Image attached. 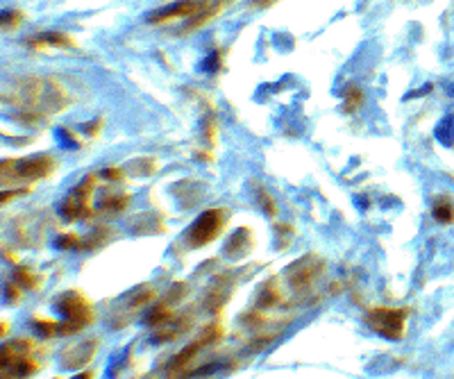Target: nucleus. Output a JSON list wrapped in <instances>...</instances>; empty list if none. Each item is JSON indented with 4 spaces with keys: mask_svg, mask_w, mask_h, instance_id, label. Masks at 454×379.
I'll list each match as a JSON object with an SVG mask.
<instances>
[{
    "mask_svg": "<svg viewBox=\"0 0 454 379\" xmlns=\"http://www.w3.org/2000/svg\"><path fill=\"white\" fill-rule=\"evenodd\" d=\"M18 105L25 109H41V112H57L64 105V91L59 89L53 79H39L30 77L16 89Z\"/></svg>",
    "mask_w": 454,
    "mask_h": 379,
    "instance_id": "obj_1",
    "label": "nucleus"
},
{
    "mask_svg": "<svg viewBox=\"0 0 454 379\" xmlns=\"http://www.w3.org/2000/svg\"><path fill=\"white\" fill-rule=\"evenodd\" d=\"M57 311L62 316L59 334H77L93 321V309L86 297L77 291H68L57 300Z\"/></svg>",
    "mask_w": 454,
    "mask_h": 379,
    "instance_id": "obj_2",
    "label": "nucleus"
},
{
    "mask_svg": "<svg viewBox=\"0 0 454 379\" xmlns=\"http://www.w3.org/2000/svg\"><path fill=\"white\" fill-rule=\"evenodd\" d=\"M34 345L27 338H18L3 347V379H25L37 373L39 364L34 361Z\"/></svg>",
    "mask_w": 454,
    "mask_h": 379,
    "instance_id": "obj_3",
    "label": "nucleus"
},
{
    "mask_svg": "<svg viewBox=\"0 0 454 379\" xmlns=\"http://www.w3.org/2000/svg\"><path fill=\"white\" fill-rule=\"evenodd\" d=\"M407 309H391V307H375L368 311V325L372 332H377L384 338L400 341L404 336V325H407Z\"/></svg>",
    "mask_w": 454,
    "mask_h": 379,
    "instance_id": "obj_4",
    "label": "nucleus"
},
{
    "mask_svg": "<svg viewBox=\"0 0 454 379\" xmlns=\"http://www.w3.org/2000/svg\"><path fill=\"white\" fill-rule=\"evenodd\" d=\"M225 225V212L223 209H209V212L200 214L195 218V223L186 232V241L191 248H202L207 243H212L216 236L221 234V229Z\"/></svg>",
    "mask_w": 454,
    "mask_h": 379,
    "instance_id": "obj_5",
    "label": "nucleus"
},
{
    "mask_svg": "<svg viewBox=\"0 0 454 379\" xmlns=\"http://www.w3.org/2000/svg\"><path fill=\"white\" fill-rule=\"evenodd\" d=\"M221 327L219 325H212V327H207L205 332L195 338L193 343H189L184 347L182 352H177L175 356H173V361H171V366H169V373H171V377L169 379H180V373H184L186 371V366H189L195 356H198V352L202 350V347H207V345H212V343H216L221 338Z\"/></svg>",
    "mask_w": 454,
    "mask_h": 379,
    "instance_id": "obj_6",
    "label": "nucleus"
},
{
    "mask_svg": "<svg viewBox=\"0 0 454 379\" xmlns=\"http://www.w3.org/2000/svg\"><path fill=\"white\" fill-rule=\"evenodd\" d=\"M3 168H9L12 171V177L16 179H39L51 175V171L55 168V162L48 155H37L30 159H16V162H5Z\"/></svg>",
    "mask_w": 454,
    "mask_h": 379,
    "instance_id": "obj_7",
    "label": "nucleus"
},
{
    "mask_svg": "<svg viewBox=\"0 0 454 379\" xmlns=\"http://www.w3.org/2000/svg\"><path fill=\"white\" fill-rule=\"evenodd\" d=\"M98 345H100L98 338H84V341L71 343L62 352V368H66V371H80L96 356Z\"/></svg>",
    "mask_w": 454,
    "mask_h": 379,
    "instance_id": "obj_8",
    "label": "nucleus"
},
{
    "mask_svg": "<svg viewBox=\"0 0 454 379\" xmlns=\"http://www.w3.org/2000/svg\"><path fill=\"white\" fill-rule=\"evenodd\" d=\"M320 273H323V264L318 262V259L304 257V259H300V262H295L286 275H289V282H291L293 288L304 291V288H309L316 279H318Z\"/></svg>",
    "mask_w": 454,
    "mask_h": 379,
    "instance_id": "obj_9",
    "label": "nucleus"
},
{
    "mask_svg": "<svg viewBox=\"0 0 454 379\" xmlns=\"http://www.w3.org/2000/svg\"><path fill=\"white\" fill-rule=\"evenodd\" d=\"M91 184H93V177H86L82 184H77L68 198L62 203V216L68 218V221H77V218L86 216V203H89V195H91Z\"/></svg>",
    "mask_w": 454,
    "mask_h": 379,
    "instance_id": "obj_10",
    "label": "nucleus"
},
{
    "mask_svg": "<svg viewBox=\"0 0 454 379\" xmlns=\"http://www.w3.org/2000/svg\"><path fill=\"white\" fill-rule=\"evenodd\" d=\"M207 3H209V0H180V3H175V5L155 9V12L148 14V21L166 23V21H173V18H180V16H195L202 7H207Z\"/></svg>",
    "mask_w": 454,
    "mask_h": 379,
    "instance_id": "obj_11",
    "label": "nucleus"
},
{
    "mask_svg": "<svg viewBox=\"0 0 454 379\" xmlns=\"http://www.w3.org/2000/svg\"><path fill=\"white\" fill-rule=\"evenodd\" d=\"M225 3H227V0H209V3H207V7H202L198 14L191 16L189 21H186V25H184L182 32H193V30H198V27L205 25L207 21H212V18H214L216 14H221V9L225 7Z\"/></svg>",
    "mask_w": 454,
    "mask_h": 379,
    "instance_id": "obj_12",
    "label": "nucleus"
},
{
    "mask_svg": "<svg viewBox=\"0 0 454 379\" xmlns=\"http://www.w3.org/2000/svg\"><path fill=\"white\" fill-rule=\"evenodd\" d=\"M189 327H191V318H189V316H177V318H173L171 323H166V325L160 329V334L155 336V341H160V343L171 341V338L182 336Z\"/></svg>",
    "mask_w": 454,
    "mask_h": 379,
    "instance_id": "obj_13",
    "label": "nucleus"
},
{
    "mask_svg": "<svg viewBox=\"0 0 454 379\" xmlns=\"http://www.w3.org/2000/svg\"><path fill=\"white\" fill-rule=\"evenodd\" d=\"M34 48H44V46H57V48H64V46H71L73 41L68 39L64 32H39L34 37H30V41Z\"/></svg>",
    "mask_w": 454,
    "mask_h": 379,
    "instance_id": "obj_14",
    "label": "nucleus"
},
{
    "mask_svg": "<svg viewBox=\"0 0 454 379\" xmlns=\"http://www.w3.org/2000/svg\"><path fill=\"white\" fill-rule=\"evenodd\" d=\"M432 216L434 221L441 223V225H450L454 221V205L450 198H439L436 203L432 207Z\"/></svg>",
    "mask_w": 454,
    "mask_h": 379,
    "instance_id": "obj_15",
    "label": "nucleus"
},
{
    "mask_svg": "<svg viewBox=\"0 0 454 379\" xmlns=\"http://www.w3.org/2000/svg\"><path fill=\"white\" fill-rule=\"evenodd\" d=\"M436 139L441 143L452 146L454 143V114L446 116L443 121L436 125Z\"/></svg>",
    "mask_w": 454,
    "mask_h": 379,
    "instance_id": "obj_16",
    "label": "nucleus"
},
{
    "mask_svg": "<svg viewBox=\"0 0 454 379\" xmlns=\"http://www.w3.org/2000/svg\"><path fill=\"white\" fill-rule=\"evenodd\" d=\"M127 203H130V198H127V195L112 193L100 203V209H103V212H110V214H118V212H123V209L127 207Z\"/></svg>",
    "mask_w": 454,
    "mask_h": 379,
    "instance_id": "obj_17",
    "label": "nucleus"
},
{
    "mask_svg": "<svg viewBox=\"0 0 454 379\" xmlns=\"http://www.w3.org/2000/svg\"><path fill=\"white\" fill-rule=\"evenodd\" d=\"M12 282H16L21 288H37V277H34L32 271H30V268H25V266H18V268H16Z\"/></svg>",
    "mask_w": 454,
    "mask_h": 379,
    "instance_id": "obj_18",
    "label": "nucleus"
},
{
    "mask_svg": "<svg viewBox=\"0 0 454 379\" xmlns=\"http://www.w3.org/2000/svg\"><path fill=\"white\" fill-rule=\"evenodd\" d=\"M278 300H280V293H278V288H275V284H266L259 295V304L273 307V304H278Z\"/></svg>",
    "mask_w": 454,
    "mask_h": 379,
    "instance_id": "obj_19",
    "label": "nucleus"
},
{
    "mask_svg": "<svg viewBox=\"0 0 454 379\" xmlns=\"http://www.w3.org/2000/svg\"><path fill=\"white\" fill-rule=\"evenodd\" d=\"M221 62H223V53H221V51L212 53L209 57L205 59V71H209V73L219 71V68H221Z\"/></svg>",
    "mask_w": 454,
    "mask_h": 379,
    "instance_id": "obj_20",
    "label": "nucleus"
},
{
    "mask_svg": "<svg viewBox=\"0 0 454 379\" xmlns=\"http://www.w3.org/2000/svg\"><path fill=\"white\" fill-rule=\"evenodd\" d=\"M345 101H348V103H345V112H352V109L359 107V103H361V91L352 86L348 91V96H345Z\"/></svg>",
    "mask_w": 454,
    "mask_h": 379,
    "instance_id": "obj_21",
    "label": "nucleus"
},
{
    "mask_svg": "<svg viewBox=\"0 0 454 379\" xmlns=\"http://www.w3.org/2000/svg\"><path fill=\"white\" fill-rule=\"evenodd\" d=\"M18 21H21V14L16 12V9H5V14H3V25L7 30H14L18 25Z\"/></svg>",
    "mask_w": 454,
    "mask_h": 379,
    "instance_id": "obj_22",
    "label": "nucleus"
},
{
    "mask_svg": "<svg viewBox=\"0 0 454 379\" xmlns=\"http://www.w3.org/2000/svg\"><path fill=\"white\" fill-rule=\"evenodd\" d=\"M259 203H261V207L266 205V212H268L271 216H273L275 212H278V209H275V203H273V198H271L268 193H266L264 188H261V191H259Z\"/></svg>",
    "mask_w": 454,
    "mask_h": 379,
    "instance_id": "obj_23",
    "label": "nucleus"
},
{
    "mask_svg": "<svg viewBox=\"0 0 454 379\" xmlns=\"http://www.w3.org/2000/svg\"><path fill=\"white\" fill-rule=\"evenodd\" d=\"M103 177H107V179H121V171H116V168H107V171H103Z\"/></svg>",
    "mask_w": 454,
    "mask_h": 379,
    "instance_id": "obj_24",
    "label": "nucleus"
},
{
    "mask_svg": "<svg viewBox=\"0 0 454 379\" xmlns=\"http://www.w3.org/2000/svg\"><path fill=\"white\" fill-rule=\"evenodd\" d=\"M75 379H91V373H86V375H77Z\"/></svg>",
    "mask_w": 454,
    "mask_h": 379,
    "instance_id": "obj_25",
    "label": "nucleus"
},
{
    "mask_svg": "<svg viewBox=\"0 0 454 379\" xmlns=\"http://www.w3.org/2000/svg\"><path fill=\"white\" fill-rule=\"evenodd\" d=\"M145 379H155V377H145Z\"/></svg>",
    "mask_w": 454,
    "mask_h": 379,
    "instance_id": "obj_26",
    "label": "nucleus"
}]
</instances>
